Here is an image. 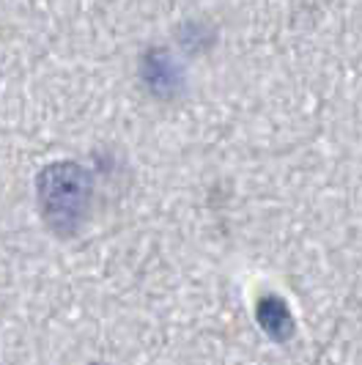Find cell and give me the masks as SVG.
<instances>
[{
  "label": "cell",
  "instance_id": "cell-1",
  "mask_svg": "<svg viewBox=\"0 0 362 365\" xmlns=\"http://www.w3.org/2000/svg\"><path fill=\"white\" fill-rule=\"evenodd\" d=\"M93 201V179L80 163H50L36 176V203L41 222L58 239H72L86 225Z\"/></svg>",
  "mask_w": 362,
  "mask_h": 365
},
{
  "label": "cell",
  "instance_id": "cell-3",
  "mask_svg": "<svg viewBox=\"0 0 362 365\" xmlns=\"http://www.w3.org/2000/svg\"><path fill=\"white\" fill-rule=\"evenodd\" d=\"M255 322H258V327L264 329L272 341H277V344L291 341L294 332H296L294 313L289 311L286 299L277 297V294H264V297H258V302H255Z\"/></svg>",
  "mask_w": 362,
  "mask_h": 365
},
{
  "label": "cell",
  "instance_id": "cell-2",
  "mask_svg": "<svg viewBox=\"0 0 362 365\" xmlns=\"http://www.w3.org/2000/svg\"><path fill=\"white\" fill-rule=\"evenodd\" d=\"M140 80L157 99H176L184 88V69L165 47H151L140 58Z\"/></svg>",
  "mask_w": 362,
  "mask_h": 365
}]
</instances>
